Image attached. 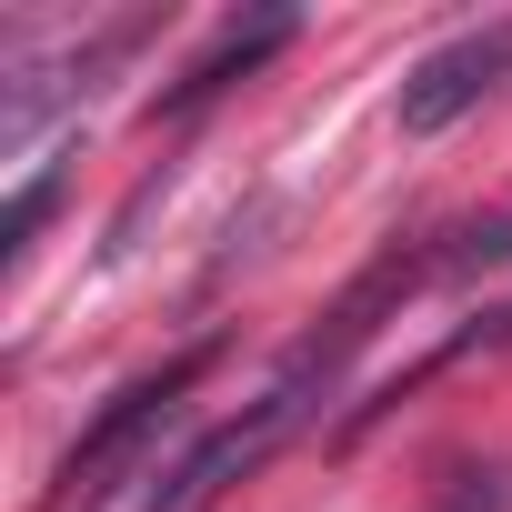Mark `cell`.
Here are the masks:
<instances>
[{"mask_svg": "<svg viewBox=\"0 0 512 512\" xmlns=\"http://www.w3.org/2000/svg\"><path fill=\"white\" fill-rule=\"evenodd\" d=\"M282 41H292V11H251V21H231V31H221V41H211V51H201V61H191V71L161 91V111H191V101H211L231 71H251V61H262V51H282Z\"/></svg>", "mask_w": 512, "mask_h": 512, "instance_id": "277c9868", "label": "cell"}, {"mask_svg": "<svg viewBox=\"0 0 512 512\" xmlns=\"http://www.w3.org/2000/svg\"><path fill=\"white\" fill-rule=\"evenodd\" d=\"M492 342H512V312H492V322H472V332H462L452 352H492ZM452 352H442V362H452Z\"/></svg>", "mask_w": 512, "mask_h": 512, "instance_id": "8992f818", "label": "cell"}, {"mask_svg": "<svg viewBox=\"0 0 512 512\" xmlns=\"http://www.w3.org/2000/svg\"><path fill=\"white\" fill-rule=\"evenodd\" d=\"M191 372H201V352H191V362H171V372H151V382H131V392H121V402H111V412L71 442L61 482H71V492H101V472H111V462H121V452H131V442H141V432H151L181 392H191Z\"/></svg>", "mask_w": 512, "mask_h": 512, "instance_id": "3957f363", "label": "cell"}, {"mask_svg": "<svg viewBox=\"0 0 512 512\" xmlns=\"http://www.w3.org/2000/svg\"><path fill=\"white\" fill-rule=\"evenodd\" d=\"M492 262H512V211H492V221L452 231V251H442V272H492Z\"/></svg>", "mask_w": 512, "mask_h": 512, "instance_id": "5b68a950", "label": "cell"}, {"mask_svg": "<svg viewBox=\"0 0 512 512\" xmlns=\"http://www.w3.org/2000/svg\"><path fill=\"white\" fill-rule=\"evenodd\" d=\"M502 81H512V21L462 31V41H442V51H422V61L402 71V131L432 141V131H452L482 91H502Z\"/></svg>", "mask_w": 512, "mask_h": 512, "instance_id": "6da1fadb", "label": "cell"}, {"mask_svg": "<svg viewBox=\"0 0 512 512\" xmlns=\"http://www.w3.org/2000/svg\"><path fill=\"white\" fill-rule=\"evenodd\" d=\"M292 422H302V402L272 382V392H262V412H251V422H231V432H211V442H201V452H191V462H181V472L151 492V512H201V502H211L231 472H251V462H262V452L292 432Z\"/></svg>", "mask_w": 512, "mask_h": 512, "instance_id": "7a4b0ae2", "label": "cell"}]
</instances>
